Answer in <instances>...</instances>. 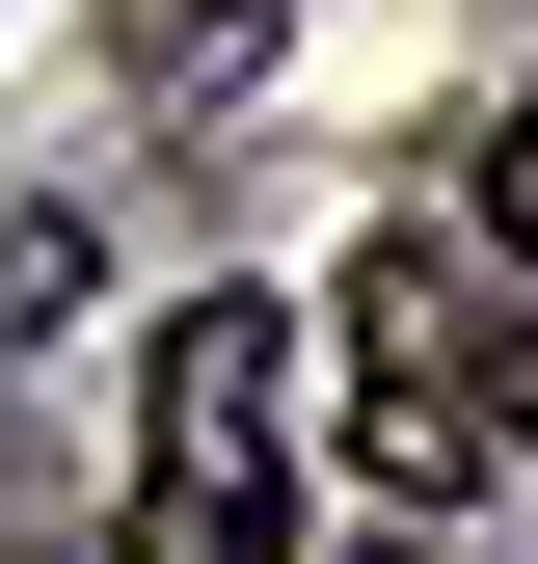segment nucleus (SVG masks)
<instances>
[{"label": "nucleus", "mask_w": 538, "mask_h": 564, "mask_svg": "<svg viewBox=\"0 0 538 564\" xmlns=\"http://www.w3.org/2000/svg\"><path fill=\"white\" fill-rule=\"evenodd\" d=\"M134 564H297V323L189 296L134 377Z\"/></svg>", "instance_id": "obj_1"}, {"label": "nucleus", "mask_w": 538, "mask_h": 564, "mask_svg": "<svg viewBox=\"0 0 538 564\" xmlns=\"http://www.w3.org/2000/svg\"><path fill=\"white\" fill-rule=\"evenodd\" d=\"M134 54H162V82H216V54H269V0H134Z\"/></svg>", "instance_id": "obj_2"}, {"label": "nucleus", "mask_w": 538, "mask_h": 564, "mask_svg": "<svg viewBox=\"0 0 538 564\" xmlns=\"http://www.w3.org/2000/svg\"><path fill=\"white\" fill-rule=\"evenodd\" d=\"M458 188H485V242H538V108H485V162H458Z\"/></svg>", "instance_id": "obj_3"}, {"label": "nucleus", "mask_w": 538, "mask_h": 564, "mask_svg": "<svg viewBox=\"0 0 538 564\" xmlns=\"http://www.w3.org/2000/svg\"><path fill=\"white\" fill-rule=\"evenodd\" d=\"M0 564H54V484H28V457H0Z\"/></svg>", "instance_id": "obj_4"}, {"label": "nucleus", "mask_w": 538, "mask_h": 564, "mask_svg": "<svg viewBox=\"0 0 538 564\" xmlns=\"http://www.w3.org/2000/svg\"><path fill=\"white\" fill-rule=\"evenodd\" d=\"M512 431H538V349H512Z\"/></svg>", "instance_id": "obj_5"}]
</instances>
